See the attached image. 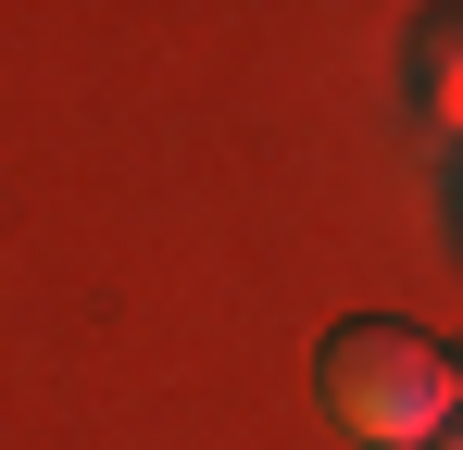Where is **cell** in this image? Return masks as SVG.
<instances>
[{"label":"cell","mask_w":463,"mask_h":450,"mask_svg":"<svg viewBox=\"0 0 463 450\" xmlns=\"http://www.w3.org/2000/svg\"><path fill=\"white\" fill-rule=\"evenodd\" d=\"M313 400H326V426H351L364 450H439V438L463 426L451 351L413 338V325H388V313L326 325V351H313Z\"/></svg>","instance_id":"6da1fadb"},{"label":"cell","mask_w":463,"mask_h":450,"mask_svg":"<svg viewBox=\"0 0 463 450\" xmlns=\"http://www.w3.org/2000/svg\"><path fill=\"white\" fill-rule=\"evenodd\" d=\"M401 113L439 150H463V13H426V25L401 38Z\"/></svg>","instance_id":"7a4b0ae2"},{"label":"cell","mask_w":463,"mask_h":450,"mask_svg":"<svg viewBox=\"0 0 463 450\" xmlns=\"http://www.w3.org/2000/svg\"><path fill=\"white\" fill-rule=\"evenodd\" d=\"M439 238H451V263H463V150H439Z\"/></svg>","instance_id":"3957f363"},{"label":"cell","mask_w":463,"mask_h":450,"mask_svg":"<svg viewBox=\"0 0 463 450\" xmlns=\"http://www.w3.org/2000/svg\"><path fill=\"white\" fill-rule=\"evenodd\" d=\"M439 450H463V426H451V438H439Z\"/></svg>","instance_id":"277c9868"},{"label":"cell","mask_w":463,"mask_h":450,"mask_svg":"<svg viewBox=\"0 0 463 450\" xmlns=\"http://www.w3.org/2000/svg\"><path fill=\"white\" fill-rule=\"evenodd\" d=\"M451 375H463V351H451Z\"/></svg>","instance_id":"5b68a950"}]
</instances>
